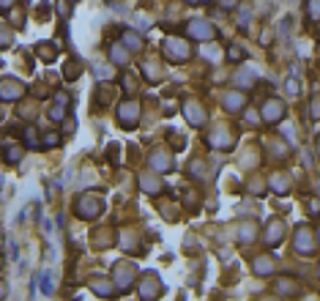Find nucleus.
<instances>
[{"instance_id":"1a4fd4ad","label":"nucleus","mask_w":320,"mask_h":301,"mask_svg":"<svg viewBox=\"0 0 320 301\" xmlns=\"http://www.w3.org/2000/svg\"><path fill=\"white\" fill-rule=\"evenodd\" d=\"M161 293V287H159V280H156V277H145V280H142V285H140V296H142V299H156V296Z\"/></svg>"},{"instance_id":"f3484780","label":"nucleus","mask_w":320,"mask_h":301,"mask_svg":"<svg viewBox=\"0 0 320 301\" xmlns=\"http://www.w3.org/2000/svg\"><path fill=\"white\" fill-rule=\"evenodd\" d=\"M110 58H112V63L126 66V60H129V52H126L123 47H112V49H110Z\"/></svg>"},{"instance_id":"5701e85b","label":"nucleus","mask_w":320,"mask_h":301,"mask_svg":"<svg viewBox=\"0 0 320 301\" xmlns=\"http://www.w3.org/2000/svg\"><path fill=\"white\" fill-rule=\"evenodd\" d=\"M22 159V148H6V161H20Z\"/></svg>"},{"instance_id":"bb28decb","label":"nucleus","mask_w":320,"mask_h":301,"mask_svg":"<svg viewBox=\"0 0 320 301\" xmlns=\"http://www.w3.org/2000/svg\"><path fill=\"white\" fill-rule=\"evenodd\" d=\"M285 88H287V93H290V96H296V93H299V80H296V77H290V80H287V85H285Z\"/></svg>"},{"instance_id":"a211bd4d","label":"nucleus","mask_w":320,"mask_h":301,"mask_svg":"<svg viewBox=\"0 0 320 301\" xmlns=\"http://www.w3.org/2000/svg\"><path fill=\"white\" fill-rule=\"evenodd\" d=\"M123 44L129 49H142V39H140L137 33H132V30H129V33H123Z\"/></svg>"},{"instance_id":"a19ab883","label":"nucleus","mask_w":320,"mask_h":301,"mask_svg":"<svg viewBox=\"0 0 320 301\" xmlns=\"http://www.w3.org/2000/svg\"><path fill=\"white\" fill-rule=\"evenodd\" d=\"M186 3H200V0H186Z\"/></svg>"},{"instance_id":"473e14b6","label":"nucleus","mask_w":320,"mask_h":301,"mask_svg":"<svg viewBox=\"0 0 320 301\" xmlns=\"http://www.w3.org/2000/svg\"><path fill=\"white\" fill-rule=\"evenodd\" d=\"M238 28H249V11H241V22H238Z\"/></svg>"},{"instance_id":"423d86ee","label":"nucleus","mask_w":320,"mask_h":301,"mask_svg":"<svg viewBox=\"0 0 320 301\" xmlns=\"http://www.w3.org/2000/svg\"><path fill=\"white\" fill-rule=\"evenodd\" d=\"M296 249H299L301 255H312V252H315L312 233L306 230V227H301V230H296Z\"/></svg>"},{"instance_id":"e433bc0d","label":"nucleus","mask_w":320,"mask_h":301,"mask_svg":"<svg viewBox=\"0 0 320 301\" xmlns=\"http://www.w3.org/2000/svg\"><path fill=\"white\" fill-rule=\"evenodd\" d=\"M309 211H312V214H318V211H320V203H318V200H309Z\"/></svg>"},{"instance_id":"9b49d317","label":"nucleus","mask_w":320,"mask_h":301,"mask_svg":"<svg viewBox=\"0 0 320 301\" xmlns=\"http://www.w3.org/2000/svg\"><path fill=\"white\" fill-rule=\"evenodd\" d=\"M271 271H274V260L271 258H260L258 263H255V274H258V277H268Z\"/></svg>"},{"instance_id":"2f4dec72","label":"nucleus","mask_w":320,"mask_h":301,"mask_svg":"<svg viewBox=\"0 0 320 301\" xmlns=\"http://www.w3.org/2000/svg\"><path fill=\"white\" fill-rule=\"evenodd\" d=\"M77 74H80V71H77V63H69V66H66V77H69V80H74Z\"/></svg>"},{"instance_id":"58836bf2","label":"nucleus","mask_w":320,"mask_h":301,"mask_svg":"<svg viewBox=\"0 0 320 301\" xmlns=\"http://www.w3.org/2000/svg\"><path fill=\"white\" fill-rule=\"evenodd\" d=\"M312 110H315V112H312V118H320V101H315Z\"/></svg>"},{"instance_id":"a878e982","label":"nucleus","mask_w":320,"mask_h":301,"mask_svg":"<svg viewBox=\"0 0 320 301\" xmlns=\"http://www.w3.org/2000/svg\"><path fill=\"white\" fill-rule=\"evenodd\" d=\"M93 74H96L99 80L104 77V80H112V69H101V66H96V69H93Z\"/></svg>"},{"instance_id":"79ce46f5","label":"nucleus","mask_w":320,"mask_h":301,"mask_svg":"<svg viewBox=\"0 0 320 301\" xmlns=\"http://www.w3.org/2000/svg\"><path fill=\"white\" fill-rule=\"evenodd\" d=\"M200 3H208V0H200Z\"/></svg>"},{"instance_id":"c85d7f7f","label":"nucleus","mask_w":320,"mask_h":301,"mask_svg":"<svg viewBox=\"0 0 320 301\" xmlns=\"http://www.w3.org/2000/svg\"><path fill=\"white\" fill-rule=\"evenodd\" d=\"M309 14H312L315 20H320V0H312V6H309Z\"/></svg>"},{"instance_id":"f257e3e1","label":"nucleus","mask_w":320,"mask_h":301,"mask_svg":"<svg viewBox=\"0 0 320 301\" xmlns=\"http://www.w3.org/2000/svg\"><path fill=\"white\" fill-rule=\"evenodd\" d=\"M189 52H192V49H189V44L183 41V39H167V44H164V55H167L173 63H183L189 58Z\"/></svg>"},{"instance_id":"b1692460","label":"nucleus","mask_w":320,"mask_h":301,"mask_svg":"<svg viewBox=\"0 0 320 301\" xmlns=\"http://www.w3.org/2000/svg\"><path fill=\"white\" fill-rule=\"evenodd\" d=\"M60 142V137H58L55 132H47V137H44V148H52V145H58Z\"/></svg>"},{"instance_id":"dca6fc26","label":"nucleus","mask_w":320,"mask_h":301,"mask_svg":"<svg viewBox=\"0 0 320 301\" xmlns=\"http://www.w3.org/2000/svg\"><path fill=\"white\" fill-rule=\"evenodd\" d=\"M271 189H274V192H282V195H285V192L290 189V181H287V175H274V178H271Z\"/></svg>"},{"instance_id":"7ed1b4c3","label":"nucleus","mask_w":320,"mask_h":301,"mask_svg":"<svg viewBox=\"0 0 320 301\" xmlns=\"http://www.w3.org/2000/svg\"><path fill=\"white\" fill-rule=\"evenodd\" d=\"M285 118V104L271 99V101H265L263 104V120L265 123H279V120Z\"/></svg>"},{"instance_id":"393cba45","label":"nucleus","mask_w":320,"mask_h":301,"mask_svg":"<svg viewBox=\"0 0 320 301\" xmlns=\"http://www.w3.org/2000/svg\"><path fill=\"white\" fill-rule=\"evenodd\" d=\"M241 238H244V244H249L252 238H255V227H252V224H246L244 230H241Z\"/></svg>"},{"instance_id":"4c0bfd02","label":"nucleus","mask_w":320,"mask_h":301,"mask_svg":"<svg viewBox=\"0 0 320 301\" xmlns=\"http://www.w3.org/2000/svg\"><path fill=\"white\" fill-rule=\"evenodd\" d=\"M6 44H8V33L6 30H0V47H6Z\"/></svg>"},{"instance_id":"c9c22d12","label":"nucleus","mask_w":320,"mask_h":301,"mask_svg":"<svg viewBox=\"0 0 320 301\" xmlns=\"http://www.w3.org/2000/svg\"><path fill=\"white\" fill-rule=\"evenodd\" d=\"M44 293H52V280H49V277H44Z\"/></svg>"},{"instance_id":"cd10ccee","label":"nucleus","mask_w":320,"mask_h":301,"mask_svg":"<svg viewBox=\"0 0 320 301\" xmlns=\"http://www.w3.org/2000/svg\"><path fill=\"white\" fill-rule=\"evenodd\" d=\"M63 115H66V110H63L60 104H58L55 110H49V118H52V120H63Z\"/></svg>"},{"instance_id":"ddd939ff","label":"nucleus","mask_w":320,"mask_h":301,"mask_svg":"<svg viewBox=\"0 0 320 301\" xmlns=\"http://www.w3.org/2000/svg\"><path fill=\"white\" fill-rule=\"evenodd\" d=\"M151 167L153 170H170L173 161H170V156H164V154H153L151 156Z\"/></svg>"},{"instance_id":"2eb2a0df","label":"nucleus","mask_w":320,"mask_h":301,"mask_svg":"<svg viewBox=\"0 0 320 301\" xmlns=\"http://www.w3.org/2000/svg\"><path fill=\"white\" fill-rule=\"evenodd\" d=\"M140 186H142L145 192H151V195H159V192H161V183L153 181V178H148V175H142V178H140Z\"/></svg>"},{"instance_id":"f8f14e48","label":"nucleus","mask_w":320,"mask_h":301,"mask_svg":"<svg viewBox=\"0 0 320 301\" xmlns=\"http://www.w3.org/2000/svg\"><path fill=\"white\" fill-rule=\"evenodd\" d=\"M279 238H282V224L274 222L271 227H268V233H265V244H268V246H277Z\"/></svg>"},{"instance_id":"39448f33","label":"nucleus","mask_w":320,"mask_h":301,"mask_svg":"<svg viewBox=\"0 0 320 301\" xmlns=\"http://www.w3.org/2000/svg\"><path fill=\"white\" fill-rule=\"evenodd\" d=\"M214 25H208V22H202V20H195L192 22V25H189V36H192V39H214Z\"/></svg>"},{"instance_id":"4468645a","label":"nucleus","mask_w":320,"mask_h":301,"mask_svg":"<svg viewBox=\"0 0 320 301\" xmlns=\"http://www.w3.org/2000/svg\"><path fill=\"white\" fill-rule=\"evenodd\" d=\"M224 107H227L230 112H236L244 107V96L241 93H230V96H224Z\"/></svg>"},{"instance_id":"7c9ffc66","label":"nucleus","mask_w":320,"mask_h":301,"mask_svg":"<svg viewBox=\"0 0 320 301\" xmlns=\"http://www.w3.org/2000/svg\"><path fill=\"white\" fill-rule=\"evenodd\" d=\"M227 58H230V60H241V58H244V52H241V49H236V47H233V49H230V52H227Z\"/></svg>"},{"instance_id":"20e7f679","label":"nucleus","mask_w":320,"mask_h":301,"mask_svg":"<svg viewBox=\"0 0 320 301\" xmlns=\"http://www.w3.org/2000/svg\"><path fill=\"white\" fill-rule=\"evenodd\" d=\"M22 93H25V85L17 82V80H3V82H0V99H3V101H14Z\"/></svg>"},{"instance_id":"72a5a7b5","label":"nucleus","mask_w":320,"mask_h":301,"mask_svg":"<svg viewBox=\"0 0 320 301\" xmlns=\"http://www.w3.org/2000/svg\"><path fill=\"white\" fill-rule=\"evenodd\" d=\"M137 28H142V30H145V28H151V20H145L142 14H137Z\"/></svg>"},{"instance_id":"37998d69","label":"nucleus","mask_w":320,"mask_h":301,"mask_svg":"<svg viewBox=\"0 0 320 301\" xmlns=\"http://www.w3.org/2000/svg\"><path fill=\"white\" fill-rule=\"evenodd\" d=\"M318 238H320V233H318Z\"/></svg>"},{"instance_id":"ea45409f","label":"nucleus","mask_w":320,"mask_h":301,"mask_svg":"<svg viewBox=\"0 0 320 301\" xmlns=\"http://www.w3.org/2000/svg\"><path fill=\"white\" fill-rule=\"evenodd\" d=\"M11 3H14V0H0V8H8Z\"/></svg>"},{"instance_id":"0eeeda50","label":"nucleus","mask_w":320,"mask_h":301,"mask_svg":"<svg viewBox=\"0 0 320 301\" xmlns=\"http://www.w3.org/2000/svg\"><path fill=\"white\" fill-rule=\"evenodd\" d=\"M99 208H101V203H99L96 197H82V200L77 203V214H80V217H88V219L96 217Z\"/></svg>"},{"instance_id":"4be33fe9","label":"nucleus","mask_w":320,"mask_h":301,"mask_svg":"<svg viewBox=\"0 0 320 301\" xmlns=\"http://www.w3.org/2000/svg\"><path fill=\"white\" fill-rule=\"evenodd\" d=\"M236 82L241 85V88H249V85L255 82V77H252V71H241V74H236Z\"/></svg>"},{"instance_id":"c03bdc74","label":"nucleus","mask_w":320,"mask_h":301,"mask_svg":"<svg viewBox=\"0 0 320 301\" xmlns=\"http://www.w3.org/2000/svg\"><path fill=\"white\" fill-rule=\"evenodd\" d=\"M318 274H320V268H318Z\"/></svg>"},{"instance_id":"c756f323","label":"nucleus","mask_w":320,"mask_h":301,"mask_svg":"<svg viewBox=\"0 0 320 301\" xmlns=\"http://www.w3.org/2000/svg\"><path fill=\"white\" fill-rule=\"evenodd\" d=\"M33 129H25V142H28V145H39V142H36V137H33Z\"/></svg>"},{"instance_id":"a18cd8bd","label":"nucleus","mask_w":320,"mask_h":301,"mask_svg":"<svg viewBox=\"0 0 320 301\" xmlns=\"http://www.w3.org/2000/svg\"><path fill=\"white\" fill-rule=\"evenodd\" d=\"M0 246H3V244H0Z\"/></svg>"},{"instance_id":"6e6552de","label":"nucleus","mask_w":320,"mask_h":301,"mask_svg":"<svg viewBox=\"0 0 320 301\" xmlns=\"http://www.w3.org/2000/svg\"><path fill=\"white\" fill-rule=\"evenodd\" d=\"M134 280V268L129 266V263H118V268H115V285L123 290V287H129Z\"/></svg>"},{"instance_id":"f03ea898","label":"nucleus","mask_w":320,"mask_h":301,"mask_svg":"<svg viewBox=\"0 0 320 301\" xmlns=\"http://www.w3.org/2000/svg\"><path fill=\"white\" fill-rule=\"evenodd\" d=\"M140 120V104L137 101H123V104L118 107V123L126 129H134Z\"/></svg>"},{"instance_id":"6ab92c4d","label":"nucleus","mask_w":320,"mask_h":301,"mask_svg":"<svg viewBox=\"0 0 320 301\" xmlns=\"http://www.w3.org/2000/svg\"><path fill=\"white\" fill-rule=\"evenodd\" d=\"M277 293H282V296H290V293H296V282H293V280H279V285H277Z\"/></svg>"},{"instance_id":"aec40b11","label":"nucleus","mask_w":320,"mask_h":301,"mask_svg":"<svg viewBox=\"0 0 320 301\" xmlns=\"http://www.w3.org/2000/svg\"><path fill=\"white\" fill-rule=\"evenodd\" d=\"M91 287H93V293H96V296H110L112 293V287L107 285V282H101V280H93Z\"/></svg>"},{"instance_id":"412c9836","label":"nucleus","mask_w":320,"mask_h":301,"mask_svg":"<svg viewBox=\"0 0 320 301\" xmlns=\"http://www.w3.org/2000/svg\"><path fill=\"white\" fill-rule=\"evenodd\" d=\"M230 137H227V132H216V137H211V145H216V148H227L230 145Z\"/></svg>"},{"instance_id":"f704fd0d","label":"nucleus","mask_w":320,"mask_h":301,"mask_svg":"<svg viewBox=\"0 0 320 301\" xmlns=\"http://www.w3.org/2000/svg\"><path fill=\"white\" fill-rule=\"evenodd\" d=\"M238 0H219V8H233Z\"/></svg>"},{"instance_id":"9d476101","label":"nucleus","mask_w":320,"mask_h":301,"mask_svg":"<svg viewBox=\"0 0 320 301\" xmlns=\"http://www.w3.org/2000/svg\"><path fill=\"white\" fill-rule=\"evenodd\" d=\"M186 120L192 126H202V123H205V115H202V110L197 104H186Z\"/></svg>"}]
</instances>
